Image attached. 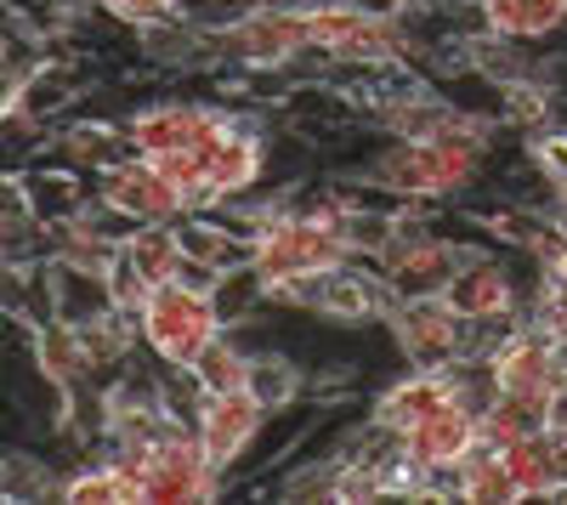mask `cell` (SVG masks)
<instances>
[{
    "instance_id": "cell-1",
    "label": "cell",
    "mask_w": 567,
    "mask_h": 505,
    "mask_svg": "<svg viewBox=\"0 0 567 505\" xmlns=\"http://www.w3.org/2000/svg\"><path fill=\"white\" fill-rule=\"evenodd\" d=\"M488 154L471 143H414V136H392V143L369 159V182H381L392 199H460L477 188Z\"/></svg>"
},
{
    "instance_id": "cell-2",
    "label": "cell",
    "mask_w": 567,
    "mask_h": 505,
    "mask_svg": "<svg viewBox=\"0 0 567 505\" xmlns=\"http://www.w3.org/2000/svg\"><path fill=\"white\" fill-rule=\"evenodd\" d=\"M307 18H312V52L341 69L414 63L403 12H381L369 0H318V7H307Z\"/></svg>"
},
{
    "instance_id": "cell-3",
    "label": "cell",
    "mask_w": 567,
    "mask_h": 505,
    "mask_svg": "<svg viewBox=\"0 0 567 505\" xmlns=\"http://www.w3.org/2000/svg\"><path fill=\"white\" fill-rule=\"evenodd\" d=\"M136 330H142V352H148L159 370H194V358L227 330L221 312L205 290L194 285H159L148 296V307L136 312Z\"/></svg>"
},
{
    "instance_id": "cell-4",
    "label": "cell",
    "mask_w": 567,
    "mask_h": 505,
    "mask_svg": "<svg viewBox=\"0 0 567 505\" xmlns=\"http://www.w3.org/2000/svg\"><path fill=\"white\" fill-rule=\"evenodd\" d=\"M227 472L210 461V449L194 421H165L148 454V477H142V505H205L221 499Z\"/></svg>"
},
{
    "instance_id": "cell-5",
    "label": "cell",
    "mask_w": 567,
    "mask_h": 505,
    "mask_svg": "<svg viewBox=\"0 0 567 505\" xmlns=\"http://www.w3.org/2000/svg\"><path fill=\"white\" fill-rule=\"evenodd\" d=\"M210 34H216V58L233 69H290L312 52V18L296 0H261L256 12Z\"/></svg>"
},
{
    "instance_id": "cell-6",
    "label": "cell",
    "mask_w": 567,
    "mask_h": 505,
    "mask_svg": "<svg viewBox=\"0 0 567 505\" xmlns=\"http://www.w3.org/2000/svg\"><path fill=\"white\" fill-rule=\"evenodd\" d=\"M233 131H245V114H233V109H210V103H148V109H131L125 114V136H131V148L136 154H182V148H199L210 154L216 143H227Z\"/></svg>"
},
{
    "instance_id": "cell-7",
    "label": "cell",
    "mask_w": 567,
    "mask_h": 505,
    "mask_svg": "<svg viewBox=\"0 0 567 505\" xmlns=\"http://www.w3.org/2000/svg\"><path fill=\"white\" fill-rule=\"evenodd\" d=\"M386 330L414 370H449V363L471 358V324L449 307V296H403Z\"/></svg>"
},
{
    "instance_id": "cell-8",
    "label": "cell",
    "mask_w": 567,
    "mask_h": 505,
    "mask_svg": "<svg viewBox=\"0 0 567 505\" xmlns=\"http://www.w3.org/2000/svg\"><path fill=\"white\" fill-rule=\"evenodd\" d=\"M483 363H488L499 392H550L567 375V341H556L550 330H539V324L523 318L511 336H499L483 352Z\"/></svg>"
},
{
    "instance_id": "cell-9",
    "label": "cell",
    "mask_w": 567,
    "mask_h": 505,
    "mask_svg": "<svg viewBox=\"0 0 567 505\" xmlns=\"http://www.w3.org/2000/svg\"><path fill=\"white\" fill-rule=\"evenodd\" d=\"M539 279H516L511 261L505 256H483V250H471L460 261V272L449 279V307L465 318V324H488V318H523V301Z\"/></svg>"
},
{
    "instance_id": "cell-10",
    "label": "cell",
    "mask_w": 567,
    "mask_h": 505,
    "mask_svg": "<svg viewBox=\"0 0 567 505\" xmlns=\"http://www.w3.org/2000/svg\"><path fill=\"white\" fill-rule=\"evenodd\" d=\"M267 415H272V409H267L250 387H239V392H205L194 426H199V437H205V449H210V461H216L221 472H233V466H239L245 454L256 449Z\"/></svg>"
},
{
    "instance_id": "cell-11",
    "label": "cell",
    "mask_w": 567,
    "mask_h": 505,
    "mask_svg": "<svg viewBox=\"0 0 567 505\" xmlns=\"http://www.w3.org/2000/svg\"><path fill=\"white\" fill-rule=\"evenodd\" d=\"M91 188H97V199L120 205L125 216L136 221H182L187 216V199L165 182V171L148 159V154H125L120 165H109L103 176H91Z\"/></svg>"
},
{
    "instance_id": "cell-12",
    "label": "cell",
    "mask_w": 567,
    "mask_h": 505,
    "mask_svg": "<svg viewBox=\"0 0 567 505\" xmlns=\"http://www.w3.org/2000/svg\"><path fill=\"white\" fill-rule=\"evenodd\" d=\"M477 443H483V415L465 409V403H443V409H432L425 421H414L403 432V454L420 472H432V477H454L460 461Z\"/></svg>"
},
{
    "instance_id": "cell-13",
    "label": "cell",
    "mask_w": 567,
    "mask_h": 505,
    "mask_svg": "<svg viewBox=\"0 0 567 505\" xmlns=\"http://www.w3.org/2000/svg\"><path fill=\"white\" fill-rule=\"evenodd\" d=\"M443 403H460V370H454V363H449V370H414V363H409V375L392 381L381 398H374L369 421L403 437L414 421H425V415H432V409H443Z\"/></svg>"
},
{
    "instance_id": "cell-14",
    "label": "cell",
    "mask_w": 567,
    "mask_h": 505,
    "mask_svg": "<svg viewBox=\"0 0 567 505\" xmlns=\"http://www.w3.org/2000/svg\"><path fill=\"white\" fill-rule=\"evenodd\" d=\"M267 171H272V159H267V136L245 120V131H233L227 143L210 148V188H216V205L256 194Z\"/></svg>"
},
{
    "instance_id": "cell-15",
    "label": "cell",
    "mask_w": 567,
    "mask_h": 505,
    "mask_svg": "<svg viewBox=\"0 0 567 505\" xmlns=\"http://www.w3.org/2000/svg\"><path fill=\"white\" fill-rule=\"evenodd\" d=\"M52 154H58L63 165L85 171V176H103L109 165H120V159L136 154V148H131V136H125V120H97V114H91V120L58 125Z\"/></svg>"
},
{
    "instance_id": "cell-16",
    "label": "cell",
    "mask_w": 567,
    "mask_h": 505,
    "mask_svg": "<svg viewBox=\"0 0 567 505\" xmlns=\"http://www.w3.org/2000/svg\"><path fill=\"white\" fill-rule=\"evenodd\" d=\"M23 176V194H29V210L45 221V227H58L69 216H80L91 205V194L97 188H85V171L63 165V159H45V165H12Z\"/></svg>"
},
{
    "instance_id": "cell-17",
    "label": "cell",
    "mask_w": 567,
    "mask_h": 505,
    "mask_svg": "<svg viewBox=\"0 0 567 505\" xmlns=\"http://www.w3.org/2000/svg\"><path fill=\"white\" fill-rule=\"evenodd\" d=\"M29 352H34V370L52 381V387H63V392H74V387H85V381H97V370H91V352H85L80 330L63 324V318L40 324L34 341H29Z\"/></svg>"
},
{
    "instance_id": "cell-18",
    "label": "cell",
    "mask_w": 567,
    "mask_h": 505,
    "mask_svg": "<svg viewBox=\"0 0 567 505\" xmlns=\"http://www.w3.org/2000/svg\"><path fill=\"white\" fill-rule=\"evenodd\" d=\"M120 256H125L154 290H159V285H176V279H182V261H187L182 227H176V221H142L136 234L120 245Z\"/></svg>"
},
{
    "instance_id": "cell-19",
    "label": "cell",
    "mask_w": 567,
    "mask_h": 505,
    "mask_svg": "<svg viewBox=\"0 0 567 505\" xmlns=\"http://www.w3.org/2000/svg\"><path fill=\"white\" fill-rule=\"evenodd\" d=\"M499 454H505V472H511V483H516V494H523V499H567V483H561L556 454H550V432L516 437Z\"/></svg>"
},
{
    "instance_id": "cell-20",
    "label": "cell",
    "mask_w": 567,
    "mask_h": 505,
    "mask_svg": "<svg viewBox=\"0 0 567 505\" xmlns=\"http://www.w3.org/2000/svg\"><path fill=\"white\" fill-rule=\"evenodd\" d=\"M483 18H488V34L534 45L567 29V0H483Z\"/></svg>"
},
{
    "instance_id": "cell-21",
    "label": "cell",
    "mask_w": 567,
    "mask_h": 505,
    "mask_svg": "<svg viewBox=\"0 0 567 505\" xmlns=\"http://www.w3.org/2000/svg\"><path fill=\"white\" fill-rule=\"evenodd\" d=\"M52 290H58V318L63 324H91V318H103V312H120L114 290H109V272L52 261Z\"/></svg>"
},
{
    "instance_id": "cell-22",
    "label": "cell",
    "mask_w": 567,
    "mask_h": 505,
    "mask_svg": "<svg viewBox=\"0 0 567 505\" xmlns=\"http://www.w3.org/2000/svg\"><path fill=\"white\" fill-rule=\"evenodd\" d=\"M545 415H550V392H494V403L483 409V437L505 449L516 437L545 432Z\"/></svg>"
},
{
    "instance_id": "cell-23",
    "label": "cell",
    "mask_w": 567,
    "mask_h": 505,
    "mask_svg": "<svg viewBox=\"0 0 567 505\" xmlns=\"http://www.w3.org/2000/svg\"><path fill=\"white\" fill-rule=\"evenodd\" d=\"M454 488H460V499H471V505H516V499H523V494H516V483H511V472H505V454H499L488 437L460 461Z\"/></svg>"
},
{
    "instance_id": "cell-24",
    "label": "cell",
    "mask_w": 567,
    "mask_h": 505,
    "mask_svg": "<svg viewBox=\"0 0 567 505\" xmlns=\"http://www.w3.org/2000/svg\"><path fill=\"white\" fill-rule=\"evenodd\" d=\"M250 358H256V347L227 324V330L194 358V381H199L205 392H239V387H250Z\"/></svg>"
},
{
    "instance_id": "cell-25",
    "label": "cell",
    "mask_w": 567,
    "mask_h": 505,
    "mask_svg": "<svg viewBox=\"0 0 567 505\" xmlns=\"http://www.w3.org/2000/svg\"><path fill=\"white\" fill-rule=\"evenodd\" d=\"M250 392L272 409V415H284V409H296V403H301L307 375H301V370H296V363L284 358L278 347H261V352L250 358Z\"/></svg>"
},
{
    "instance_id": "cell-26",
    "label": "cell",
    "mask_w": 567,
    "mask_h": 505,
    "mask_svg": "<svg viewBox=\"0 0 567 505\" xmlns=\"http://www.w3.org/2000/svg\"><path fill=\"white\" fill-rule=\"evenodd\" d=\"M63 499H69V505H142L136 488L103 461V454H91V461H80V466L63 477Z\"/></svg>"
},
{
    "instance_id": "cell-27",
    "label": "cell",
    "mask_w": 567,
    "mask_h": 505,
    "mask_svg": "<svg viewBox=\"0 0 567 505\" xmlns=\"http://www.w3.org/2000/svg\"><path fill=\"white\" fill-rule=\"evenodd\" d=\"M210 301L221 312V324H250V318L267 312V279L256 272V261L250 267H233V272H221V279H216Z\"/></svg>"
},
{
    "instance_id": "cell-28",
    "label": "cell",
    "mask_w": 567,
    "mask_h": 505,
    "mask_svg": "<svg viewBox=\"0 0 567 505\" xmlns=\"http://www.w3.org/2000/svg\"><path fill=\"white\" fill-rule=\"evenodd\" d=\"M0 499H12V505H23V499H63V483H58V472L45 461L12 449L7 461H0Z\"/></svg>"
},
{
    "instance_id": "cell-29",
    "label": "cell",
    "mask_w": 567,
    "mask_h": 505,
    "mask_svg": "<svg viewBox=\"0 0 567 505\" xmlns=\"http://www.w3.org/2000/svg\"><path fill=\"white\" fill-rule=\"evenodd\" d=\"M523 318H528V324H539V330H550L556 341H567V285L539 272V285L523 301Z\"/></svg>"
},
{
    "instance_id": "cell-30",
    "label": "cell",
    "mask_w": 567,
    "mask_h": 505,
    "mask_svg": "<svg viewBox=\"0 0 567 505\" xmlns=\"http://www.w3.org/2000/svg\"><path fill=\"white\" fill-rule=\"evenodd\" d=\"M97 12H109L114 23H125V29H154V23H171V18H182V0H91Z\"/></svg>"
},
{
    "instance_id": "cell-31",
    "label": "cell",
    "mask_w": 567,
    "mask_h": 505,
    "mask_svg": "<svg viewBox=\"0 0 567 505\" xmlns=\"http://www.w3.org/2000/svg\"><path fill=\"white\" fill-rule=\"evenodd\" d=\"M109 290H114V307H120V312H131V318H136L142 307H148V296H154V285L142 279V272H136L125 256L109 267Z\"/></svg>"
},
{
    "instance_id": "cell-32",
    "label": "cell",
    "mask_w": 567,
    "mask_h": 505,
    "mask_svg": "<svg viewBox=\"0 0 567 505\" xmlns=\"http://www.w3.org/2000/svg\"><path fill=\"white\" fill-rule=\"evenodd\" d=\"M534 261H539L545 279H561L567 285V227H550V234L539 239V250H534Z\"/></svg>"
}]
</instances>
